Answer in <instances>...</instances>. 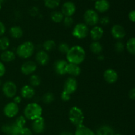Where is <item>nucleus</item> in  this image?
Returning a JSON list of instances; mask_svg holds the SVG:
<instances>
[{"instance_id":"412c9836","label":"nucleus","mask_w":135,"mask_h":135,"mask_svg":"<svg viewBox=\"0 0 135 135\" xmlns=\"http://www.w3.org/2000/svg\"><path fill=\"white\" fill-rule=\"evenodd\" d=\"M67 73L71 75L72 77H76L81 73V69L79 65L73 63H68L67 69Z\"/></svg>"},{"instance_id":"4be33fe9","label":"nucleus","mask_w":135,"mask_h":135,"mask_svg":"<svg viewBox=\"0 0 135 135\" xmlns=\"http://www.w3.org/2000/svg\"><path fill=\"white\" fill-rule=\"evenodd\" d=\"M1 60L3 62L5 63H9L14 61L16 58V54L11 50H5L1 53L0 55Z\"/></svg>"},{"instance_id":"2f4dec72","label":"nucleus","mask_w":135,"mask_h":135,"mask_svg":"<svg viewBox=\"0 0 135 135\" xmlns=\"http://www.w3.org/2000/svg\"><path fill=\"white\" fill-rule=\"evenodd\" d=\"M44 5L46 7L54 9L57 7L60 4V0H44Z\"/></svg>"},{"instance_id":"f257e3e1","label":"nucleus","mask_w":135,"mask_h":135,"mask_svg":"<svg viewBox=\"0 0 135 135\" xmlns=\"http://www.w3.org/2000/svg\"><path fill=\"white\" fill-rule=\"evenodd\" d=\"M67 62L79 65L83 63L86 58V51L84 49L79 45L70 47L68 53L66 54Z\"/></svg>"},{"instance_id":"7c9ffc66","label":"nucleus","mask_w":135,"mask_h":135,"mask_svg":"<svg viewBox=\"0 0 135 135\" xmlns=\"http://www.w3.org/2000/svg\"><path fill=\"white\" fill-rule=\"evenodd\" d=\"M10 46V40L7 37L1 36L0 38V50L5 51L7 50L8 47Z\"/></svg>"},{"instance_id":"3c124183","label":"nucleus","mask_w":135,"mask_h":135,"mask_svg":"<svg viewBox=\"0 0 135 135\" xmlns=\"http://www.w3.org/2000/svg\"><path fill=\"white\" fill-rule=\"evenodd\" d=\"M1 80H0V86H1Z\"/></svg>"},{"instance_id":"49530a36","label":"nucleus","mask_w":135,"mask_h":135,"mask_svg":"<svg viewBox=\"0 0 135 135\" xmlns=\"http://www.w3.org/2000/svg\"><path fill=\"white\" fill-rule=\"evenodd\" d=\"M21 101H22V97L21 96H15L13 98V102H15V104H20Z\"/></svg>"},{"instance_id":"9d476101","label":"nucleus","mask_w":135,"mask_h":135,"mask_svg":"<svg viewBox=\"0 0 135 135\" xmlns=\"http://www.w3.org/2000/svg\"><path fill=\"white\" fill-rule=\"evenodd\" d=\"M37 64L33 61H27L21 67V71L25 75H31L36 71Z\"/></svg>"},{"instance_id":"ea45409f","label":"nucleus","mask_w":135,"mask_h":135,"mask_svg":"<svg viewBox=\"0 0 135 135\" xmlns=\"http://www.w3.org/2000/svg\"><path fill=\"white\" fill-rule=\"evenodd\" d=\"M99 22H100L101 25H104V26H106L110 22V19L108 17H103L101 19H100Z\"/></svg>"},{"instance_id":"aec40b11","label":"nucleus","mask_w":135,"mask_h":135,"mask_svg":"<svg viewBox=\"0 0 135 135\" xmlns=\"http://www.w3.org/2000/svg\"><path fill=\"white\" fill-rule=\"evenodd\" d=\"M95 9L101 13H105L110 8V3L108 0H97L94 4Z\"/></svg>"},{"instance_id":"ddd939ff","label":"nucleus","mask_w":135,"mask_h":135,"mask_svg":"<svg viewBox=\"0 0 135 135\" xmlns=\"http://www.w3.org/2000/svg\"><path fill=\"white\" fill-rule=\"evenodd\" d=\"M111 34L115 39L121 40L125 38L126 35V32L123 26L117 24L112 26L111 29Z\"/></svg>"},{"instance_id":"0eeeda50","label":"nucleus","mask_w":135,"mask_h":135,"mask_svg":"<svg viewBox=\"0 0 135 135\" xmlns=\"http://www.w3.org/2000/svg\"><path fill=\"white\" fill-rule=\"evenodd\" d=\"M2 91L6 97L9 98H13L17 94V85L13 81H7L3 84Z\"/></svg>"},{"instance_id":"79ce46f5","label":"nucleus","mask_w":135,"mask_h":135,"mask_svg":"<svg viewBox=\"0 0 135 135\" xmlns=\"http://www.w3.org/2000/svg\"><path fill=\"white\" fill-rule=\"evenodd\" d=\"M5 72H6V69H5V65L3 64V63L0 61V77L4 76Z\"/></svg>"},{"instance_id":"37998d69","label":"nucleus","mask_w":135,"mask_h":135,"mask_svg":"<svg viewBox=\"0 0 135 135\" xmlns=\"http://www.w3.org/2000/svg\"><path fill=\"white\" fill-rule=\"evenodd\" d=\"M5 31H6V28H5V25L1 21H0V37H1L5 34Z\"/></svg>"},{"instance_id":"473e14b6","label":"nucleus","mask_w":135,"mask_h":135,"mask_svg":"<svg viewBox=\"0 0 135 135\" xmlns=\"http://www.w3.org/2000/svg\"><path fill=\"white\" fill-rule=\"evenodd\" d=\"M55 100L54 94L51 92H47L42 96V102L46 104H50L52 103Z\"/></svg>"},{"instance_id":"f03ea898","label":"nucleus","mask_w":135,"mask_h":135,"mask_svg":"<svg viewBox=\"0 0 135 135\" xmlns=\"http://www.w3.org/2000/svg\"><path fill=\"white\" fill-rule=\"evenodd\" d=\"M43 110L40 105L35 102L27 104L24 109V116L26 119L34 121L42 117Z\"/></svg>"},{"instance_id":"c756f323","label":"nucleus","mask_w":135,"mask_h":135,"mask_svg":"<svg viewBox=\"0 0 135 135\" xmlns=\"http://www.w3.org/2000/svg\"><path fill=\"white\" fill-rule=\"evenodd\" d=\"M126 48L128 52L135 55V38H131L126 44Z\"/></svg>"},{"instance_id":"a19ab883","label":"nucleus","mask_w":135,"mask_h":135,"mask_svg":"<svg viewBox=\"0 0 135 135\" xmlns=\"http://www.w3.org/2000/svg\"><path fill=\"white\" fill-rule=\"evenodd\" d=\"M39 13V9H38V7H33L32 8H31L30 10V15L32 16V17H35L37 16Z\"/></svg>"},{"instance_id":"a211bd4d","label":"nucleus","mask_w":135,"mask_h":135,"mask_svg":"<svg viewBox=\"0 0 135 135\" xmlns=\"http://www.w3.org/2000/svg\"><path fill=\"white\" fill-rule=\"evenodd\" d=\"M104 34V29L101 26H93V28L90 30L89 32L90 36L94 42H97V41L100 40L103 37Z\"/></svg>"},{"instance_id":"f704fd0d","label":"nucleus","mask_w":135,"mask_h":135,"mask_svg":"<svg viewBox=\"0 0 135 135\" xmlns=\"http://www.w3.org/2000/svg\"><path fill=\"white\" fill-rule=\"evenodd\" d=\"M69 50V45L65 42H61L58 46V50L63 54H67Z\"/></svg>"},{"instance_id":"a878e982","label":"nucleus","mask_w":135,"mask_h":135,"mask_svg":"<svg viewBox=\"0 0 135 135\" xmlns=\"http://www.w3.org/2000/svg\"><path fill=\"white\" fill-rule=\"evenodd\" d=\"M90 50L96 55H100L103 51V47L101 44L97 41V42H92L90 45Z\"/></svg>"},{"instance_id":"603ef678","label":"nucleus","mask_w":135,"mask_h":135,"mask_svg":"<svg viewBox=\"0 0 135 135\" xmlns=\"http://www.w3.org/2000/svg\"><path fill=\"white\" fill-rule=\"evenodd\" d=\"M114 135H122V134H114Z\"/></svg>"},{"instance_id":"6e6552de","label":"nucleus","mask_w":135,"mask_h":135,"mask_svg":"<svg viewBox=\"0 0 135 135\" xmlns=\"http://www.w3.org/2000/svg\"><path fill=\"white\" fill-rule=\"evenodd\" d=\"M19 112V107L18 104L13 102L7 104L3 108L4 115L8 118H13L18 115Z\"/></svg>"},{"instance_id":"4c0bfd02","label":"nucleus","mask_w":135,"mask_h":135,"mask_svg":"<svg viewBox=\"0 0 135 135\" xmlns=\"http://www.w3.org/2000/svg\"><path fill=\"white\" fill-rule=\"evenodd\" d=\"M18 135H33L32 131L28 127H24L21 129Z\"/></svg>"},{"instance_id":"5fc2aeb1","label":"nucleus","mask_w":135,"mask_h":135,"mask_svg":"<svg viewBox=\"0 0 135 135\" xmlns=\"http://www.w3.org/2000/svg\"><path fill=\"white\" fill-rule=\"evenodd\" d=\"M3 1V0H0V1H1H1Z\"/></svg>"},{"instance_id":"cd10ccee","label":"nucleus","mask_w":135,"mask_h":135,"mask_svg":"<svg viewBox=\"0 0 135 135\" xmlns=\"http://www.w3.org/2000/svg\"><path fill=\"white\" fill-rule=\"evenodd\" d=\"M44 50L45 51H51L54 50L56 47V44H55V41L53 40H47L45 41L42 45Z\"/></svg>"},{"instance_id":"4468645a","label":"nucleus","mask_w":135,"mask_h":135,"mask_svg":"<svg viewBox=\"0 0 135 135\" xmlns=\"http://www.w3.org/2000/svg\"><path fill=\"white\" fill-rule=\"evenodd\" d=\"M21 129H22L18 127L15 123L11 124H6L3 125L1 127L3 133L8 135H18Z\"/></svg>"},{"instance_id":"7ed1b4c3","label":"nucleus","mask_w":135,"mask_h":135,"mask_svg":"<svg viewBox=\"0 0 135 135\" xmlns=\"http://www.w3.org/2000/svg\"><path fill=\"white\" fill-rule=\"evenodd\" d=\"M35 46L30 41L23 42L17 47L16 54L22 59H28L34 54Z\"/></svg>"},{"instance_id":"423d86ee","label":"nucleus","mask_w":135,"mask_h":135,"mask_svg":"<svg viewBox=\"0 0 135 135\" xmlns=\"http://www.w3.org/2000/svg\"><path fill=\"white\" fill-rule=\"evenodd\" d=\"M83 18L87 26H96L100 21L98 14L94 9H88L86 11L83 15Z\"/></svg>"},{"instance_id":"6ab92c4d","label":"nucleus","mask_w":135,"mask_h":135,"mask_svg":"<svg viewBox=\"0 0 135 135\" xmlns=\"http://www.w3.org/2000/svg\"><path fill=\"white\" fill-rule=\"evenodd\" d=\"M36 91L30 85H25L21 89V96L25 99H31L35 96Z\"/></svg>"},{"instance_id":"9b49d317","label":"nucleus","mask_w":135,"mask_h":135,"mask_svg":"<svg viewBox=\"0 0 135 135\" xmlns=\"http://www.w3.org/2000/svg\"><path fill=\"white\" fill-rule=\"evenodd\" d=\"M68 63H69L67 61L63 60V59H59V60L56 61L54 63L55 72L60 76H63V75H66Z\"/></svg>"},{"instance_id":"09e8293b","label":"nucleus","mask_w":135,"mask_h":135,"mask_svg":"<svg viewBox=\"0 0 135 135\" xmlns=\"http://www.w3.org/2000/svg\"><path fill=\"white\" fill-rule=\"evenodd\" d=\"M104 59H105V57H104V55H102V54H100V55H98V59L99 61H103Z\"/></svg>"},{"instance_id":"c9c22d12","label":"nucleus","mask_w":135,"mask_h":135,"mask_svg":"<svg viewBox=\"0 0 135 135\" xmlns=\"http://www.w3.org/2000/svg\"><path fill=\"white\" fill-rule=\"evenodd\" d=\"M115 50L117 53H122L125 50V45L121 41H118L115 44L114 46Z\"/></svg>"},{"instance_id":"864d4df0","label":"nucleus","mask_w":135,"mask_h":135,"mask_svg":"<svg viewBox=\"0 0 135 135\" xmlns=\"http://www.w3.org/2000/svg\"><path fill=\"white\" fill-rule=\"evenodd\" d=\"M92 1H97V0H92Z\"/></svg>"},{"instance_id":"dca6fc26","label":"nucleus","mask_w":135,"mask_h":135,"mask_svg":"<svg viewBox=\"0 0 135 135\" xmlns=\"http://www.w3.org/2000/svg\"><path fill=\"white\" fill-rule=\"evenodd\" d=\"M32 131L36 134H40L43 133L45 129V120L42 117H39L32 121Z\"/></svg>"},{"instance_id":"bb28decb","label":"nucleus","mask_w":135,"mask_h":135,"mask_svg":"<svg viewBox=\"0 0 135 135\" xmlns=\"http://www.w3.org/2000/svg\"><path fill=\"white\" fill-rule=\"evenodd\" d=\"M65 16L63 15L61 11H55L51 13V19L53 22H55V23H60V22H63V19H64Z\"/></svg>"},{"instance_id":"b1692460","label":"nucleus","mask_w":135,"mask_h":135,"mask_svg":"<svg viewBox=\"0 0 135 135\" xmlns=\"http://www.w3.org/2000/svg\"><path fill=\"white\" fill-rule=\"evenodd\" d=\"M74 135H96L90 128L84 125L77 127Z\"/></svg>"},{"instance_id":"a18cd8bd","label":"nucleus","mask_w":135,"mask_h":135,"mask_svg":"<svg viewBox=\"0 0 135 135\" xmlns=\"http://www.w3.org/2000/svg\"><path fill=\"white\" fill-rule=\"evenodd\" d=\"M129 97L131 100H135V88H132L129 92Z\"/></svg>"},{"instance_id":"e433bc0d","label":"nucleus","mask_w":135,"mask_h":135,"mask_svg":"<svg viewBox=\"0 0 135 135\" xmlns=\"http://www.w3.org/2000/svg\"><path fill=\"white\" fill-rule=\"evenodd\" d=\"M63 25H65V27L69 28L73 24V18H72V17H65L63 21Z\"/></svg>"},{"instance_id":"5701e85b","label":"nucleus","mask_w":135,"mask_h":135,"mask_svg":"<svg viewBox=\"0 0 135 135\" xmlns=\"http://www.w3.org/2000/svg\"><path fill=\"white\" fill-rule=\"evenodd\" d=\"M9 34L13 38L19 39L23 36V30L20 26H13L9 29Z\"/></svg>"},{"instance_id":"58836bf2","label":"nucleus","mask_w":135,"mask_h":135,"mask_svg":"<svg viewBox=\"0 0 135 135\" xmlns=\"http://www.w3.org/2000/svg\"><path fill=\"white\" fill-rule=\"evenodd\" d=\"M71 98V95L69 94H67V92H64V91H63V92H61V99L63 102L69 101Z\"/></svg>"},{"instance_id":"de8ad7c7","label":"nucleus","mask_w":135,"mask_h":135,"mask_svg":"<svg viewBox=\"0 0 135 135\" xmlns=\"http://www.w3.org/2000/svg\"><path fill=\"white\" fill-rule=\"evenodd\" d=\"M60 135H73L71 132H69V131H64L63 133H61L60 134Z\"/></svg>"},{"instance_id":"393cba45","label":"nucleus","mask_w":135,"mask_h":135,"mask_svg":"<svg viewBox=\"0 0 135 135\" xmlns=\"http://www.w3.org/2000/svg\"><path fill=\"white\" fill-rule=\"evenodd\" d=\"M96 135H114V131L111 127L108 125H102L96 132Z\"/></svg>"},{"instance_id":"c85d7f7f","label":"nucleus","mask_w":135,"mask_h":135,"mask_svg":"<svg viewBox=\"0 0 135 135\" xmlns=\"http://www.w3.org/2000/svg\"><path fill=\"white\" fill-rule=\"evenodd\" d=\"M41 82H42L41 78L38 75H35V74L30 75V79H29V83H30V85L33 88L39 86L41 84Z\"/></svg>"},{"instance_id":"72a5a7b5","label":"nucleus","mask_w":135,"mask_h":135,"mask_svg":"<svg viewBox=\"0 0 135 135\" xmlns=\"http://www.w3.org/2000/svg\"><path fill=\"white\" fill-rule=\"evenodd\" d=\"M26 123V119L24 115H19L17 119H16L15 123L17 125L19 128L22 129L25 127Z\"/></svg>"},{"instance_id":"f3484780","label":"nucleus","mask_w":135,"mask_h":135,"mask_svg":"<svg viewBox=\"0 0 135 135\" xmlns=\"http://www.w3.org/2000/svg\"><path fill=\"white\" fill-rule=\"evenodd\" d=\"M35 59L36 63L40 65L45 66L49 63L50 56H49L48 54L44 50H40L36 54Z\"/></svg>"},{"instance_id":"20e7f679","label":"nucleus","mask_w":135,"mask_h":135,"mask_svg":"<svg viewBox=\"0 0 135 135\" xmlns=\"http://www.w3.org/2000/svg\"><path fill=\"white\" fill-rule=\"evenodd\" d=\"M69 119L76 127L83 125L84 116L83 110L77 106H73L69 112Z\"/></svg>"},{"instance_id":"39448f33","label":"nucleus","mask_w":135,"mask_h":135,"mask_svg":"<svg viewBox=\"0 0 135 135\" xmlns=\"http://www.w3.org/2000/svg\"><path fill=\"white\" fill-rule=\"evenodd\" d=\"M90 30L85 23L80 22L74 26L72 31L73 36L79 40H83L86 38L89 34Z\"/></svg>"},{"instance_id":"2eb2a0df","label":"nucleus","mask_w":135,"mask_h":135,"mask_svg":"<svg viewBox=\"0 0 135 135\" xmlns=\"http://www.w3.org/2000/svg\"><path fill=\"white\" fill-rule=\"evenodd\" d=\"M104 80L109 84H114L118 79V74L117 71L113 69H108L104 73Z\"/></svg>"},{"instance_id":"c03bdc74","label":"nucleus","mask_w":135,"mask_h":135,"mask_svg":"<svg viewBox=\"0 0 135 135\" xmlns=\"http://www.w3.org/2000/svg\"><path fill=\"white\" fill-rule=\"evenodd\" d=\"M129 18L131 21L135 22V10H133L129 12Z\"/></svg>"},{"instance_id":"1a4fd4ad","label":"nucleus","mask_w":135,"mask_h":135,"mask_svg":"<svg viewBox=\"0 0 135 135\" xmlns=\"http://www.w3.org/2000/svg\"><path fill=\"white\" fill-rule=\"evenodd\" d=\"M78 88L77 80L74 77H69L65 80L63 86V91L71 95L75 93Z\"/></svg>"},{"instance_id":"f8f14e48","label":"nucleus","mask_w":135,"mask_h":135,"mask_svg":"<svg viewBox=\"0 0 135 135\" xmlns=\"http://www.w3.org/2000/svg\"><path fill=\"white\" fill-rule=\"evenodd\" d=\"M76 5L72 1H67L62 5L61 13L65 17H72L76 12Z\"/></svg>"},{"instance_id":"8fccbe9b","label":"nucleus","mask_w":135,"mask_h":135,"mask_svg":"<svg viewBox=\"0 0 135 135\" xmlns=\"http://www.w3.org/2000/svg\"><path fill=\"white\" fill-rule=\"evenodd\" d=\"M1 2L0 1V10H1Z\"/></svg>"}]
</instances>
